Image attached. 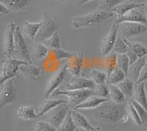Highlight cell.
I'll return each instance as SVG.
<instances>
[{
  "instance_id": "cell-25",
  "label": "cell",
  "mask_w": 147,
  "mask_h": 131,
  "mask_svg": "<svg viewBox=\"0 0 147 131\" xmlns=\"http://www.w3.org/2000/svg\"><path fill=\"white\" fill-rule=\"evenodd\" d=\"M102 57H103L102 61V66L109 77L113 70L117 67V55L111 52Z\"/></svg>"
},
{
  "instance_id": "cell-22",
  "label": "cell",
  "mask_w": 147,
  "mask_h": 131,
  "mask_svg": "<svg viewBox=\"0 0 147 131\" xmlns=\"http://www.w3.org/2000/svg\"><path fill=\"white\" fill-rule=\"evenodd\" d=\"M31 0H0V3L3 4L11 11L21 12L25 10L30 5Z\"/></svg>"
},
{
  "instance_id": "cell-31",
  "label": "cell",
  "mask_w": 147,
  "mask_h": 131,
  "mask_svg": "<svg viewBox=\"0 0 147 131\" xmlns=\"http://www.w3.org/2000/svg\"><path fill=\"white\" fill-rule=\"evenodd\" d=\"M127 75L119 67H116L110 74L108 77V84L116 85L127 78Z\"/></svg>"
},
{
  "instance_id": "cell-38",
  "label": "cell",
  "mask_w": 147,
  "mask_h": 131,
  "mask_svg": "<svg viewBox=\"0 0 147 131\" xmlns=\"http://www.w3.org/2000/svg\"><path fill=\"white\" fill-rule=\"evenodd\" d=\"M129 51V47L126 44L124 39L121 38L120 37L117 38V40L115 41V44L113 47L112 52L116 55L127 54Z\"/></svg>"
},
{
  "instance_id": "cell-50",
  "label": "cell",
  "mask_w": 147,
  "mask_h": 131,
  "mask_svg": "<svg viewBox=\"0 0 147 131\" xmlns=\"http://www.w3.org/2000/svg\"><path fill=\"white\" fill-rule=\"evenodd\" d=\"M90 131H101V130L99 127H94V128Z\"/></svg>"
},
{
  "instance_id": "cell-17",
  "label": "cell",
  "mask_w": 147,
  "mask_h": 131,
  "mask_svg": "<svg viewBox=\"0 0 147 131\" xmlns=\"http://www.w3.org/2000/svg\"><path fill=\"white\" fill-rule=\"evenodd\" d=\"M68 103L63 99H50V98H45L42 101L41 103L39 105L38 110V117H42L48 113L49 111L53 109L54 108L58 106L62 103Z\"/></svg>"
},
{
  "instance_id": "cell-36",
  "label": "cell",
  "mask_w": 147,
  "mask_h": 131,
  "mask_svg": "<svg viewBox=\"0 0 147 131\" xmlns=\"http://www.w3.org/2000/svg\"><path fill=\"white\" fill-rule=\"evenodd\" d=\"M93 95L101 98L110 99V90L107 83L105 84H96L93 90Z\"/></svg>"
},
{
  "instance_id": "cell-48",
  "label": "cell",
  "mask_w": 147,
  "mask_h": 131,
  "mask_svg": "<svg viewBox=\"0 0 147 131\" xmlns=\"http://www.w3.org/2000/svg\"><path fill=\"white\" fill-rule=\"evenodd\" d=\"M132 1L137 4H144L147 2V0H132Z\"/></svg>"
},
{
  "instance_id": "cell-29",
  "label": "cell",
  "mask_w": 147,
  "mask_h": 131,
  "mask_svg": "<svg viewBox=\"0 0 147 131\" xmlns=\"http://www.w3.org/2000/svg\"><path fill=\"white\" fill-rule=\"evenodd\" d=\"M50 49L44 44H36L33 47L32 52V56L37 61H42L48 55Z\"/></svg>"
},
{
  "instance_id": "cell-6",
  "label": "cell",
  "mask_w": 147,
  "mask_h": 131,
  "mask_svg": "<svg viewBox=\"0 0 147 131\" xmlns=\"http://www.w3.org/2000/svg\"><path fill=\"white\" fill-rule=\"evenodd\" d=\"M147 34V26L136 22H121L119 24L118 37L124 40L138 35Z\"/></svg>"
},
{
  "instance_id": "cell-43",
  "label": "cell",
  "mask_w": 147,
  "mask_h": 131,
  "mask_svg": "<svg viewBox=\"0 0 147 131\" xmlns=\"http://www.w3.org/2000/svg\"><path fill=\"white\" fill-rule=\"evenodd\" d=\"M147 80V60L146 62L145 65L144 66L142 70L140 72V77L138 78V80L137 81L136 83H140V82H146Z\"/></svg>"
},
{
  "instance_id": "cell-24",
  "label": "cell",
  "mask_w": 147,
  "mask_h": 131,
  "mask_svg": "<svg viewBox=\"0 0 147 131\" xmlns=\"http://www.w3.org/2000/svg\"><path fill=\"white\" fill-rule=\"evenodd\" d=\"M41 21L38 22H23L22 32L29 39H35L41 26Z\"/></svg>"
},
{
  "instance_id": "cell-7",
  "label": "cell",
  "mask_w": 147,
  "mask_h": 131,
  "mask_svg": "<svg viewBox=\"0 0 147 131\" xmlns=\"http://www.w3.org/2000/svg\"><path fill=\"white\" fill-rule=\"evenodd\" d=\"M18 97L17 88L13 79H10L0 85V108L14 103Z\"/></svg>"
},
{
  "instance_id": "cell-39",
  "label": "cell",
  "mask_w": 147,
  "mask_h": 131,
  "mask_svg": "<svg viewBox=\"0 0 147 131\" xmlns=\"http://www.w3.org/2000/svg\"><path fill=\"white\" fill-rule=\"evenodd\" d=\"M125 0H99V10L111 11L113 8Z\"/></svg>"
},
{
  "instance_id": "cell-49",
  "label": "cell",
  "mask_w": 147,
  "mask_h": 131,
  "mask_svg": "<svg viewBox=\"0 0 147 131\" xmlns=\"http://www.w3.org/2000/svg\"><path fill=\"white\" fill-rule=\"evenodd\" d=\"M76 131H90V130H86V129H84V128H77V130H76Z\"/></svg>"
},
{
  "instance_id": "cell-47",
  "label": "cell",
  "mask_w": 147,
  "mask_h": 131,
  "mask_svg": "<svg viewBox=\"0 0 147 131\" xmlns=\"http://www.w3.org/2000/svg\"><path fill=\"white\" fill-rule=\"evenodd\" d=\"M90 1H93V0H77V2H78L80 5H83V4L87 3V2H90Z\"/></svg>"
},
{
  "instance_id": "cell-45",
  "label": "cell",
  "mask_w": 147,
  "mask_h": 131,
  "mask_svg": "<svg viewBox=\"0 0 147 131\" xmlns=\"http://www.w3.org/2000/svg\"><path fill=\"white\" fill-rule=\"evenodd\" d=\"M10 12H11V10L10 9L7 8L3 4L0 3V15H9L10 14Z\"/></svg>"
},
{
  "instance_id": "cell-28",
  "label": "cell",
  "mask_w": 147,
  "mask_h": 131,
  "mask_svg": "<svg viewBox=\"0 0 147 131\" xmlns=\"http://www.w3.org/2000/svg\"><path fill=\"white\" fill-rule=\"evenodd\" d=\"M134 83L135 82L133 81L127 77L125 80L116 84V86L121 89V91L123 92L127 99H131L133 96L134 87H135Z\"/></svg>"
},
{
  "instance_id": "cell-37",
  "label": "cell",
  "mask_w": 147,
  "mask_h": 131,
  "mask_svg": "<svg viewBox=\"0 0 147 131\" xmlns=\"http://www.w3.org/2000/svg\"><path fill=\"white\" fill-rule=\"evenodd\" d=\"M129 66V59L127 54L117 55V67L121 69L125 73L127 77L128 76Z\"/></svg>"
},
{
  "instance_id": "cell-26",
  "label": "cell",
  "mask_w": 147,
  "mask_h": 131,
  "mask_svg": "<svg viewBox=\"0 0 147 131\" xmlns=\"http://www.w3.org/2000/svg\"><path fill=\"white\" fill-rule=\"evenodd\" d=\"M71 116L74 124L77 128H84V129L91 130L94 126H93L84 115L79 112L77 110L71 109Z\"/></svg>"
},
{
  "instance_id": "cell-23",
  "label": "cell",
  "mask_w": 147,
  "mask_h": 131,
  "mask_svg": "<svg viewBox=\"0 0 147 131\" xmlns=\"http://www.w3.org/2000/svg\"><path fill=\"white\" fill-rule=\"evenodd\" d=\"M18 117L22 120H33L38 117L33 105H22L18 110Z\"/></svg>"
},
{
  "instance_id": "cell-8",
  "label": "cell",
  "mask_w": 147,
  "mask_h": 131,
  "mask_svg": "<svg viewBox=\"0 0 147 131\" xmlns=\"http://www.w3.org/2000/svg\"><path fill=\"white\" fill-rule=\"evenodd\" d=\"M70 110L68 103H62L49 111L42 117H44V121L48 122L57 129L65 120Z\"/></svg>"
},
{
  "instance_id": "cell-1",
  "label": "cell",
  "mask_w": 147,
  "mask_h": 131,
  "mask_svg": "<svg viewBox=\"0 0 147 131\" xmlns=\"http://www.w3.org/2000/svg\"><path fill=\"white\" fill-rule=\"evenodd\" d=\"M96 120L105 124H116L125 116L126 105L117 104L110 99L102 103L99 107L91 109Z\"/></svg>"
},
{
  "instance_id": "cell-30",
  "label": "cell",
  "mask_w": 147,
  "mask_h": 131,
  "mask_svg": "<svg viewBox=\"0 0 147 131\" xmlns=\"http://www.w3.org/2000/svg\"><path fill=\"white\" fill-rule=\"evenodd\" d=\"M90 78L96 84H105L108 82V74L104 71L92 69L90 72Z\"/></svg>"
},
{
  "instance_id": "cell-51",
  "label": "cell",
  "mask_w": 147,
  "mask_h": 131,
  "mask_svg": "<svg viewBox=\"0 0 147 131\" xmlns=\"http://www.w3.org/2000/svg\"><path fill=\"white\" fill-rule=\"evenodd\" d=\"M58 1H60V2H66V1H68V0H58Z\"/></svg>"
},
{
  "instance_id": "cell-18",
  "label": "cell",
  "mask_w": 147,
  "mask_h": 131,
  "mask_svg": "<svg viewBox=\"0 0 147 131\" xmlns=\"http://www.w3.org/2000/svg\"><path fill=\"white\" fill-rule=\"evenodd\" d=\"M144 4H137L132 0H125L124 2H121L118 5H116L114 8L111 10V11L113 12L115 14H117L118 16H122L125 15L128 12L133 9L140 8L144 7Z\"/></svg>"
},
{
  "instance_id": "cell-20",
  "label": "cell",
  "mask_w": 147,
  "mask_h": 131,
  "mask_svg": "<svg viewBox=\"0 0 147 131\" xmlns=\"http://www.w3.org/2000/svg\"><path fill=\"white\" fill-rule=\"evenodd\" d=\"M146 62V56H144V57H139L136 62L129 66L128 76H127L129 79H130L135 83H136L137 81L138 80L140 72L142 70L144 66L145 65Z\"/></svg>"
},
{
  "instance_id": "cell-32",
  "label": "cell",
  "mask_w": 147,
  "mask_h": 131,
  "mask_svg": "<svg viewBox=\"0 0 147 131\" xmlns=\"http://www.w3.org/2000/svg\"><path fill=\"white\" fill-rule=\"evenodd\" d=\"M125 41L126 44L129 47V50L132 52L136 55L138 57H144L147 54V48L145 46L142 45L139 43H132L128 41V40Z\"/></svg>"
},
{
  "instance_id": "cell-14",
  "label": "cell",
  "mask_w": 147,
  "mask_h": 131,
  "mask_svg": "<svg viewBox=\"0 0 147 131\" xmlns=\"http://www.w3.org/2000/svg\"><path fill=\"white\" fill-rule=\"evenodd\" d=\"M115 22L119 24L121 22H136L147 26V18L141 10V7L133 9L122 16H118Z\"/></svg>"
},
{
  "instance_id": "cell-15",
  "label": "cell",
  "mask_w": 147,
  "mask_h": 131,
  "mask_svg": "<svg viewBox=\"0 0 147 131\" xmlns=\"http://www.w3.org/2000/svg\"><path fill=\"white\" fill-rule=\"evenodd\" d=\"M84 55L82 52H74L71 57L68 59L67 71L73 76H80L82 72V65L84 61Z\"/></svg>"
},
{
  "instance_id": "cell-21",
  "label": "cell",
  "mask_w": 147,
  "mask_h": 131,
  "mask_svg": "<svg viewBox=\"0 0 147 131\" xmlns=\"http://www.w3.org/2000/svg\"><path fill=\"white\" fill-rule=\"evenodd\" d=\"M109 100V99H105V98H101L99 97L91 95L83 103H81L80 105L76 106L75 108H73L74 110H80V109H85V110H91L96 108L99 107L102 103H105L106 101Z\"/></svg>"
},
{
  "instance_id": "cell-33",
  "label": "cell",
  "mask_w": 147,
  "mask_h": 131,
  "mask_svg": "<svg viewBox=\"0 0 147 131\" xmlns=\"http://www.w3.org/2000/svg\"><path fill=\"white\" fill-rule=\"evenodd\" d=\"M43 44L45 46H47L50 50L62 49L60 34L57 32H56L55 34H53L50 38H49L48 39L44 41V42H43Z\"/></svg>"
},
{
  "instance_id": "cell-13",
  "label": "cell",
  "mask_w": 147,
  "mask_h": 131,
  "mask_svg": "<svg viewBox=\"0 0 147 131\" xmlns=\"http://www.w3.org/2000/svg\"><path fill=\"white\" fill-rule=\"evenodd\" d=\"M96 86V83L90 78H86L81 76H73L70 80L64 86L63 90H82V89H92Z\"/></svg>"
},
{
  "instance_id": "cell-10",
  "label": "cell",
  "mask_w": 147,
  "mask_h": 131,
  "mask_svg": "<svg viewBox=\"0 0 147 131\" xmlns=\"http://www.w3.org/2000/svg\"><path fill=\"white\" fill-rule=\"evenodd\" d=\"M67 72V63L65 62L62 66L51 77L47 82L44 91V98H49L52 96V94L57 90V88L64 80Z\"/></svg>"
},
{
  "instance_id": "cell-16",
  "label": "cell",
  "mask_w": 147,
  "mask_h": 131,
  "mask_svg": "<svg viewBox=\"0 0 147 131\" xmlns=\"http://www.w3.org/2000/svg\"><path fill=\"white\" fill-rule=\"evenodd\" d=\"M19 71L26 78L30 80H38L41 75V69L33 63L23 64L19 68Z\"/></svg>"
},
{
  "instance_id": "cell-44",
  "label": "cell",
  "mask_w": 147,
  "mask_h": 131,
  "mask_svg": "<svg viewBox=\"0 0 147 131\" xmlns=\"http://www.w3.org/2000/svg\"><path fill=\"white\" fill-rule=\"evenodd\" d=\"M127 56H128L129 59V63H130V65H132V63H134L135 62H136V61H138V59L139 58L138 57L137 55H136L135 53H133L132 52H131V51L129 50L128 52L127 53Z\"/></svg>"
},
{
  "instance_id": "cell-46",
  "label": "cell",
  "mask_w": 147,
  "mask_h": 131,
  "mask_svg": "<svg viewBox=\"0 0 147 131\" xmlns=\"http://www.w3.org/2000/svg\"><path fill=\"white\" fill-rule=\"evenodd\" d=\"M141 10H143V12H144V14H145L146 17V18H147V2L144 3V7H141Z\"/></svg>"
},
{
  "instance_id": "cell-42",
  "label": "cell",
  "mask_w": 147,
  "mask_h": 131,
  "mask_svg": "<svg viewBox=\"0 0 147 131\" xmlns=\"http://www.w3.org/2000/svg\"><path fill=\"white\" fill-rule=\"evenodd\" d=\"M35 131H57V129L45 121H39L35 125Z\"/></svg>"
},
{
  "instance_id": "cell-27",
  "label": "cell",
  "mask_w": 147,
  "mask_h": 131,
  "mask_svg": "<svg viewBox=\"0 0 147 131\" xmlns=\"http://www.w3.org/2000/svg\"><path fill=\"white\" fill-rule=\"evenodd\" d=\"M110 90V99L117 104H124L126 97L116 85L108 84Z\"/></svg>"
},
{
  "instance_id": "cell-4",
  "label": "cell",
  "mask_w": 147,
  "mask_h": 131,
  "mask_svg": "<svg viewBox=\"0 0 147 131\" xmlns=\"http://www.w3.org/2000/svg\"><path fill=\"white\" fill-rule=\"evenodd\" d=\"M42 24L37 34L35 40L37 41H42L50 38L53 34L57 32V29L60 27V22L57 19L52 18L44 11L42 16Z\"/></svg>"
},
{
  "instance_id": "cell-35",
  "label": "cell",
  "mask_w": 147,
  "mask_h": 131,
  "mask_svg": "<svg viewBox=\"0 0 147 131\" xmlns=\"http://www.w3.org/2000/svg\"><path fill=\"white\" fill-rule=\"evenodd\" d=\"M77 127L74 124L71 116V109L67 114L65 120L63 121L60 126L57 128V131H76Z\"/></svg>"
},
{
  "instance_id": "cell-19",
  "label": "cell",
  "mask_w": 147,
  "mask_h": 131,
  "mask_svg": "<svg viewBox=\"0 0 147 131\" xmlns=\"http://www.w3.org/2000/svg\"><path fill=\"white\" fill-rule=\"evenodd\" d=\"M132 99L137 102L147 111V95L146 92L145 82L136 83L134 87Z\"/></svg>"
},
{
  "instance_id": "cell-12",
  "label": "cell",
  "mask_w": 147,
  "mask_h": 131,
  "mask_svg": "<svg viewBox=\"0 0 147 131\" xmlns=\"http://www.w3.org/2000/svg\"><path fill=\"white\" fill-rule=\"evenodd\" d=\"M16 24L13 22H9L7 23L5 32L3 44V54L6 58H11L14 54L15 49V38H14V32Z\"/></svg>"
},
{
  "instance_id": "cell-5",
  "label": "cell",
  "mask_w": 147,
  "mask_h": 131,
  "mask_svg": "<svg viewBox=\"0 0 147 131\" xmlns=\"http://www.w3.org/2000/svg\"><path fill=\"white\" fill-rule=\"evenodd\" d=\"M14 38H15V49H14L13 58L25 61L28 63H32V58L29 52L27 42L24 38L23 33L18 27L16 28L15 32H14Z\"/></svg>"
},
{
  "instance_id": "cell-11",
  "label": "cell",
  "mask_w": 147,
  "mask_h": 131,
  "mask_svg": "<svg viewBox=\"0 0 147 131\" xmlns=\"http://www.w3.org/2000/svg\"><path fill=\"white\" fill-rule=\"evenodd\" d=\"M119 24L114 22L110 27L108 32L102 39L100 44V52L102 56H105L112 52L115 41L118 38Z\"/></svg>"
},
{
  "instance_id": "cell-9",
  "label": "cell",
  "mask_w": 147,
  "mask_h": 131,
  "mask_svg": "<svg viewBox=\"0 0 147 131\" xmlns=\"http://www.w3.org/2000/svg\"><path fill=\"white\" fill-rule=\"evenodd\" d=\"M27 63V62L20 61L15 58H7L2 65L0 75V85L4 83L6 80L13 79L16 76L19 68L23 64Z\"/></svg>"
},
{
  "instance_id": "cell-34",
  "label": "cell",
  "mask_w": 147,
  "mask_h": 131,
  "mask_svg": "<svg viewBox=\"0 0 147 131\" xmlns=\"http://www.w3.org/2000/svg\"><path fill=\"white\" fill-rule=\"evenodd\" d=\"M126 111H127V116L128 117L136 124V126L141 127L143 125V123L141 122L140 116L138 113L136 111V108H134V106L131 103L130 101H129L127 104L126 105Z\"/></svg>"
},
{
  "instance_id": "cell-2",
  "label": "cell",
  "mask_w": 147,
  "mask_h": 131,
  "mask_svg": "<svg viewBox=\"0 0 147 131\" xmlns=\"http://www.w3.org/2000/svg\"><path fill=\"white\" fill-rule=\"evenodd\" d=\"M115 15L112 11L96 10L82 16H76L72 18L71 24L74 28L94 27L101 25Z\"/></svg>"
},
{
  "instance_id": "cell-41",
  "label": "cell",
  "mask_w": 147,
  "mask_h": 131,
  "mask_svg": "<svg viewBox=\"0 0 147 131\" xmlns=\"http://www.w3.org/2000/svg\"><path fill=\"white\" fill-rule=\"evenodd\" d=\"M52 52V55L54 56L56 60H63V59H68L74 55V52H68L62 49H53L51 50Z\"/></svg>"
},
{
  "instance_id": "cell-40",
  "label": "cell",
  "mask_w": 147,
  "mask_h": 131,
  "mask_svg": "<svg viewBox=\"0 0 147 131\" xmlns=\"http://www.w3.org/2000/svg\"><path fill=\"white\" fill-rule=\"evenodd\" d=\"M130 102L132 104V105L134 106V108H136L138 113L143 124H145V123L147 122V111L144 108V107H143L142 105H141L138 103L137 102H136L134 99L130 100Z\"/></svg>"
},
{
  "instance_id": "cell-3",
  "label": "cell",
  "mask_w": 147,
  "mask_h": 131,
  "mask_svg": "<svg viewBox=\"0 0 147 131\" xmlns=\"http://www.w3.org/2000/svg\"><path fill=\"white\" fill-rule=\"evenodd\" d=\"M60 95L65 96L68 97V105L71 109H73L76 106L80 105L84 101H85L89 97L93 95V90L92 89H82V90H58L57 89L53 94H52V97H56Z\"/></svg>"
}]
</instances>
